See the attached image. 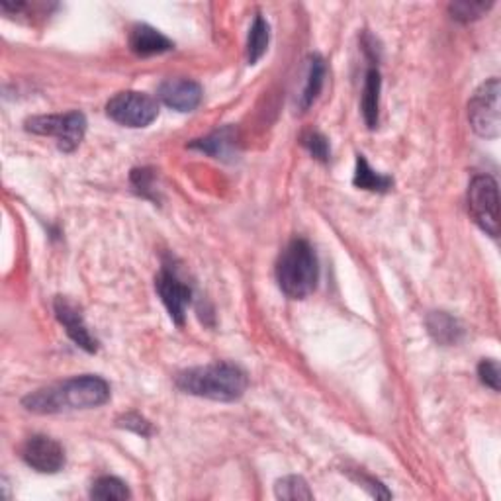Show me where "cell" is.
Segmentation results:
<instances>
[{"mask_svg":"<svg viewBox=\"0 0 501 501\" xmlns=\"http://www.w3.org/2000/svg\"><path fill=\"white\" fill-rule=\"evenodd\" d=\"M110 400V386L100 376H77L63 384L42 388L27 394L22 404L27 412L50 415L65 410H90Z\"/></svg>","mask_w":501,"mask_h":501,"instance_id":"6da1fadb","label":"cell"},{"mask_svg":"<svg viewBox=\"0 0 501 501\" xmlns=\"http://www.w3.org/2000/svg\"><path fill=\"white\" fill-rule=\"evenodd\" d=\"M176 386L182 392L206 397L213 402H235L249 386L247 374L231 363H213L189 368L176 376Z\"/></svg>","mask_w":501,"mask_h":501,"instance_id":"7a4b0ae2","label":"cell"},{"mask_svg":"<svg viewBox=\"0 0 501 501\" xmlns=\"http://www.w3.org/2000/svg\"><path fill=\"white\" fill-rule=\"evenodd\" d=\"M320 278L313 247L305 239L290 241L276 261V281L281 290L294 300L308 298Z\"/></svg>","mask_w":501,"mask_h":501,"instance_id":"3957f363","label":"cell"},{"mask_svg":"<svg viewBox=\"0 0 501 501\" xmlns=\"http://www.w3.org/2000/svg\"><path fill=\"white\" fill-rule=\"evenodd\" d=\"M26 129L38 135H51L58 139L59 150L65 153L75 151L87 132V118L81 112L35 116L26 119Z\"/></svg>","mask_w":501,"mask_h":501,"instance_id":"277c9868","label":"cell"},{"mask_svg":"<svg viewBox=\"0 0 501 501\" xmlns=\"http://www.w3.org/2000/svg\"><path fill=\"white\" fill-rule=\"evenodd\" d=\"M468 210L488 235H499V194L494 176L478 174L468 189Z\"/></svg>","mask_w":501,"mask_h":501,"instance_id":"5b68a950","label":"cell"},{"mask_svg":"<svg viewBox=\"0 0 501 501\" xmlns=\"http://www.w3.org/2000/svg\"><path fill=\"white\" fill-rule=\"evenodd\" d=\"M106 114L126 127H145L159 116V104L145 92L126 90L108 102Z\"/></svg>","mask_w":501,"mask_h":501,"instance_id":"8992f818","label":"cell"},{"mask_svg":"<svg viewBox=\"0 0 501 501\" xmlns=\"http://www.w3.org/2000/svg\"><path fill=\"white\" fill-rule=\"evenodd\" d=\"M470 126L480 137L496 139L499 135V79H489L468 102Z\"/></svg>","mask_w":501,"mask_h":501,"instance_id":"52a82bcc","label":"cell"},{"mask_svg":"<svg viewBox=\"0 0 501 501\" xmlns=\"http://www.w3.org/2000/svg\"><path fill=\"white\" fill-rule=\"evenodd\" d=\"M22 459L27 466L42 472V474H55L65 466L63 447L45 435H34L24 443Z\"/></svg>","mask_w":501,"mask_h":501,"instance_id":"ba28073f","label":"cell"},{"mask_svg":"<svg viewBox=\"0 0 501 501\" xmlns=\"http://www.w3.org/2000/svg\"><path fill=\"white\" fill-rule=\"evenodd\" d=\"M157 294L161 296V302L165 304L166 312H169L171 320L176 326H184V315L192 298V290L184 284L179 276L171 273L169 268H163L159 276L155 278Z\"/></svg>","mask_w":501,"mask_h":501,"instance_id":"9c48e42d","label":"cell"},{"mask_svg":"<svg viewBox=\"0 0 501 501\" xmlns=\"http://www.w3.org/2000/svg\"><path fill=\"white\" fill-rule=\"evenodd\" d=\"M159 98L176 112H192L202 102V87L190 79H166L159 87Z\"/></svg>","mask_w":501,"mask_h":501,"instance_id":"30bf717a","label":"cell"},{"mask_svg":"<svg viewBox=\"0 0 501 501\" xmlns=\"http://www.w3.org/2000/svg\"><path fill=\"white\" fill-rule=\"evenodd\" d=\"M53 308L59 323L65 328V331H67V335L77 343V347L87 352L98 351V341L90 335L87 323L82 320V313L75 304L69 302L67 298H58Z\"/></svg>","mask_w":501,"mask_h":501,"instance_id":"8fae6325","label":"cell"},{"mask_svg":"<svg viewBox=\"0 0 501 501\" xmlns=\"http://www.w3.org/2000/svg\"><path fill=\"white\" fill-rule=\"evenodd\" d=\"M129 48H132L134 53L142 55V58H150V55H159L174 50V43L159 30H155V27L139 24L129 34Z\"/></svg>","mask_w":501,"mask_h":501,"instance_id":"7c38bea8","label":"cell"},{"mask_svg":"<svg viewBox=\"0 0 501 501\" xmlns=\"http://www.w3.org/2000/svg\"><path fill=\"white\" fill-rule=\"evenodd\" d=\"M192 150L206 151L208 155L216 157V159H227L235 151V129L234 127H221L213 132L206 139H198V142L190 143Z\"/></svg>","mask_w":501,"mask_h":501,"instance_id":"4fadbf2b","label":"cell"},{"mask_svg":"<svg viewBox=\"0 0 501 501\" xmlns=\"http://www.w3.org/2000/svg\"><path fill=\"white\" fill-rule=\"evenodd\" d=\"M380 87H382V81H380V71L376 67H370L366 71V79H365L363 100H360V106H363L365 122H366V126L370 129H374L378 126Z\"/></svg>","mask_w":501,"mask_h":501,"instance_id":"5bb4252c","label":"cell"},{"mask_svg":"<svg viewBox=\"0 0 501 501\" xmlns=\"http://www.w3.org/2000/svg\"><path fill=\"white\" fill-rule=\"evenodd\" d=\"M427 329H429L431 337L441 343V345H454L462 335L459 321L443 312H435L427 318Z\"/></svg>","mask_w":501,"mask_h":501,"instance_id":"9a60e30c","label":"cell"},{"mask_svg":"<svg viewBox=\"0 0 501 501\" xmlns=\"http://www.w3.org/2000/svg\"><path fill=\"white\" fill-rule=\"evenodd\" d=\"M355 187L363 189V190H370V192H386L392 189L394 181L389 179L386 174H380L374 169H370L368 161L365 159L363 155H357V169H355Z\"/></svg>","mask_w":501,"mask_h":501,"instance_id":"2e32d148","label":"cell"},{"mask_svg":"<svg viewBox=\"0 0 501 501\" xmlns=\"http://www.w3.org/2000/svg\"><path fill=\"white\" fill-rule=\"evenodd\" d=\"M323 79H326V63H323L320 55H312L310 65H308V81H305V87L300 96L302 110H308L315 102V98L320 96Z\"/></svg>","mask_w":501,"mask_h":501,"instance_id":"e0dca14e","label":"cell"},{"mask_svg":"<svg viewBox=\"0 0 501 501\" xmlns=\"http://www.w3.org/2000/svg\"><path fill=\"white\" fill-rule=\"evenodd\" d=\"M268 40H271V34H268V24L265 22L263 16H257L253 26H250L249 38H247V61H249V65H255L266 53Z\"/></svg>","mask_w":501,"mask_h":501,"instance_id":"ac0fdd59","label":"cell"},{"mask_svg":"<svg viewBox=\"0 0 501 501\" xmlns=\"http://www.w3.org/2000/svg\"><path fill=\"white\" fill-rule=\"evenodd\" d=\"M90 497L92 499H104V501H108V499L122 501V499L132 497V494H129L127 486L119 478L102 476V478L95 480V484H92Z\"/></svg>","mask_w":501,"mask_h":501,"instance_id":"d6986e66","label":"cell"},{"mask_svg":"<svg viewBox=\"0 0 501 501\" xmlns=\"http://www.w3.org/2000/svg\"><path fill=\"white\" fill-rule=\"evenodd\" d=\"M274 494L278 499H313L312 489L302 476H284L282 480L276 482Z\"/></svg>","mask_w":501,"mask_h":501,"instance_id":"ffe728a7","label":"cell"},{"mask_svg":"<svg viewBox=\"0 0 501 501\" xmlns=\"http://www.w3.org/2000/svg\"><path fill=\"white\" fill-rule=\"evenodd\" d=\"M491 6V3H484V0H460V3L451 4V14L454 20L460 22H470L476 20L484 12H488V8Z\"/></svg>","mask_w":501,"mask_h":501,"instance_id":"44dd1931","label":"cell"},{"mask_svg":"<svg viewBox=\"0 0 501 501\" xmlns=\"http://www.w3.org/2000/svg\"><path fill=\"white\" fill-rule=\"evenodd\" d=\"M302 145H304L305 150H308L318 161H321V163L329 161V155H331L329 142H328V139L323 137L320 132H308V134H304V135H302Z\"/></svg>","mask_w":501,"mask_h":501,"instance_id":"7402d4cb","label":"cell"},{"mask_svg":"<svg viewBox=\"0 0 501 501\" xmlns=\"http://www.w3.org/2000/svg\"><path fill=\"white\" fill-rule=\"evenodd\" d=\"M478 376L482 382L497 392L499 389V365L496 363V360H482L478 366Z\"/></svg>","mask_w":501,"mask_h":501,"instance_id":"603a6c76","label":"cell"},{"mask_svg":"<svg viewBox=\"0 0 501 501\" xmlns=\"http://www.w3.org/2000/svg\"><path fill=\"white\" fill-rule=\"evenodd\" d=\"M118 423H119V427H126V429H129V431H134L137 435H143V437H150V435H151L150 421L143 420V417L137 415V413H127Z\"/></svg>","mask_w":501,"mask_h":501,"instance_id":"cb8c5ba5","label":"cell"}]
</instances>
